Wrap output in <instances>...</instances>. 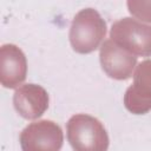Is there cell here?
<instances>
[{
    "instance_id": "obj_4",
    "label": "cell",
    "mask_w": 151,
    "mask_h": 151,
    "mask_svg": "<svg viewBox=\"0 0 151 151\" xmlns=\"http://www.w3.org/2000/svg\"><path fill=\"white\" fill-rule=\"evenodd\" d=\"M24 151H58L64 143L61 127L53 120H38L27 125L19 137Z\"/></svg>"
},
{
    "instance_id": "obj_5",
    "label": "cell",
    "mask_w": 151,
    "mask_h": 151,
    "mask_svg": "<svg viewBox=\"0 0 151 151\" xmlns=\"http://www.w3.org/2000/svg\"><path fill=\"white\" fill-rule=\"evenodd\" d=\"M124 106L133 114L151 111V59L138 64L133 73V83L124 94Z\"/></svg>"
},
{
    "instance_id": "obj_8",
    "label": "cell",
    "mask_w": 151,
    "mask_h": 151,
    "mask_svg": "<svg viewBox=\"0 0 151 151\" xmlns=\"http://www.w3.org/2000/svg\"><path fill=\"white\" fill-rule=\"evenodd\" d=\"M47 91L37 84H24L13 94L15 111L25 119H37L41 117L48 107Z\"/></svg>"
},
{
    "instance_id": "obj_9",
    "label": "cell",
    "mask_w": 151,
    "mask_h": 151,
    "mask_svg": "<svg viewBox=\"0 0 151 151\" xmlns=\"http://www.w3.org/2000/svg\"><path fill=\"white\" fill-rule=\"evenodd\" d=\"M126 5L130 14L151 24V0H126Z\"/></svg>"
},
{
    "instance_id": "obj_3",
    "label": "cell",
    "mask_w": 151,
    "mask_h": 151,
    "mask_svg": "<svg viewBox=\"0 0 151 151\" xmlns=\"http://www.w3.org/2000/svg\"><path fill=\"white\" fill-rule=\"evenodd\" d=\"M110 38L134 55H151V26L132 18H123L112 24Z\"/></svg>"
},
{
    "instance_id": "obj_7",
    "label": "cell",
    "mask_w": 151,
    "mask_h": 151,
    "mask_svg": "<svg viewBox=\"0 0 151 151\" xmlns=\"http://www.w3.org/2000/svg\"><path fill=\"white\" fill-rule=\"evenodd\" d=\"M27 76L25 53L13 44H4L0 48V81L6 88L19 86Z\"/></svg>"
},
{
    "instance_id": "obj_1",
    "label": "cell",
    "mask_w": 151,
    "mask_h": 151,
    "mask_svg": "<svg viewBox=\"0 0 151 151\" xmlns=\"http://www.w3.org/2000/svg\"><path fill=\"white\" fill-rule=\"evenodd\" d=\"M106 35V22L93 8L78 12L71 24L70 42L77 53L87 54L96 51Z\"/></svg>"
},
{
    "instance_id": "obj_2",
    "label": "cell",
    "mask_w": 151,
    "mask_h": 151,
    "mask_svg": "<svg viewBox=\"0 0 151 151\" xmlns=\"http://www.w3.org/2000/svg\"><path fill=\"white\" fill-rule=\"evenodd\" d=\"M66 136L76 151H105L109 147V134L104 125L90 114L72 116L66 124Z\"/></svg>"
},
{
    "instance_id": "obj_6",
    "label": "cell",
    "mask_w": 151,
    "mask_h": 151,
    "mask_svg": "<svg viewBox=\"0 0 151 151\" xmlns=\"http://www.w3.org/2000/svg\"><path fill=\"white\" fill-rule=\"evenodd\" d=\"M103 71L113 79L126 80L132 76L137 64V57L116 44L112 39L103 42L99 52Z\"/></svg>"
}]
</instances>
